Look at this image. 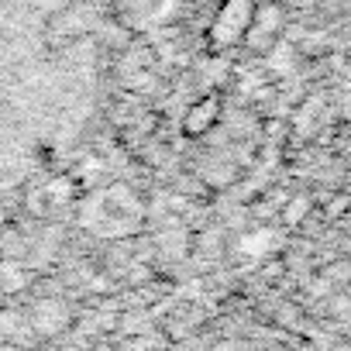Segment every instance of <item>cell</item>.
I'll return each mask as SVG.
<instances>
[{
    "mask_svg": "<svg viewBox=\"0 0 351 351\" xmlns=\"http://www.w3.org/2000/svg\"><path fill=\"white\" fill-rule=\"evenodd\" d=\"M269 241H272V234H269V231H255V234H248V238H245V245H241V248H245L248 255H262V252H269Z\"/></svg>",
    "mask_w": 351,
    "mask_h": 351,
    "instance_id": "7a4b0ae2",
    "label": "cell"
},
{
    "mask_svg": "<svg viewBox=\"0 0 351 351\" xmlns=\"http://www.w3.org/2000/svg\"><path fill=\"white\" fill-rule=\"evenodd\" d=\"M252 21V0H228L224 14L217 18V32L214 38L217 42H234Z\"/></svg>",
    "mask_w": 351,
    "mask_h": 351,
    "instance_id": "6da1fadb",
    "label": "cell"
}]
</instances>
